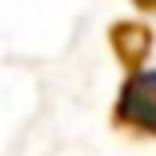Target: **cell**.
<instances>
[{"mask_svg":"<svg viewBox=\"0 0 156 156\" xmlns=\"http://www.w3.org/2000/svg\"><path fill=\"white\" fill-rule=\"evenodd\" d=\"M116 124L156 136V72H132L116 100Z\"/></svg>","mask_w":156,"mask_h":156,"instance_id":"1","label":"cell"},{"mask_svg":"<svg viewBox=\"0 0 156 156\" xmlns=\"http://www.w3.org/2000/svg\"><path fill=\"white\" fill-rule=\"evenodd\" d=\"M112 48H116V56L124 60V64L136 68L148 56V48H152V32L144 24H116L112 28Z\"/></svg>","mask_w":156,"mask_h":156,"instance_id":"2","label":"cell"}]
</instances>
